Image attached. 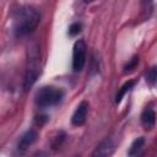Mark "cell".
<instances>
[{
	"label": "cell",
	"mask_w": 157,
	"mask_h": 157,
	"mask_svg": "<svg viewBox=\"0 0 157 157\" xmlns=\"http://www.w3.org/2000/svg\"><path fill=\"white\" fill-rule=\"evenodd\" d=\"M39 13L32 6H20L13 12V31L16 36L31 33L39 23Z\"/></svg>",
	"instance_id": "obj_1"
},
{
	"label": "cell",
	"mask_w": 157,
	"mask_h": 157,
	"mask_svg": "<svg viewBox=\"0 0 157 157\" xmlns=\"http://www.w3.org/2000/svg\"><path fill=\"white\" fill-rule=\"evenodd\" d=\"M40 74V55L37 44H31L27 50V66L25 75V87H31Z\"/></svg>",
	"instance_id": "obj_2"
},
{
	"label": "cell",
	"mask_w": 157,
	"mask_h": 157,
	"mask_svg": "<svg viewBox=\"0 0 157 157\" xmlns=\"http://www.w3.org/2000/svg\"><path fill=\"white\" fill-rule=\"evenodd\" d=\"M63 96H64V93L61 90H59L56 87L47 86V87L39 88L36 92L34 101H36L37 105L45 108V107H52V105H56L58 103H60Z\"/></svg>",
	"instance_id": "obj_3"
},
{
	"label": "cell",
	"mask_w": 157,
	"mask_h": 157,
	"mask_svg": "<svg viewBox=\"0 0 157 157\" xmlns=\"http://www.w3.org/2000/svg\"><path fill=\"white\" fill-rule=\"evenodd\" d=\"M86 43L80 39L75 43L74 45V50H72V69L74 71L78 72L83 69L85 63H86Z\"/></svg>",
	"instance_id": "obj_4"
},
{
	"label": "cell",
	"mask_w": 157,
	"mask_h": 157,
	"mask_svg": "<svg viewBox=\"0 0 157 157\" xmlns=\"http://www.w3.org/2000/svg\"><path fill=\"white\" fill-rule=\"evenodd\" d=\"M36 140H37V131L33 130V129L27 130V131L20 137V140H18V142H17V152H18L20 155L25 153V152L28 150V147H29Z\"/></svg>",
	"instance_id": "obj_5"
},
{
	"label": "cell",
	"mask_w": 157,
	"mask_h": 157,
	"mask_svg": "<svg viewBox=\"0 0 157 157\" xmlns=\"http://www.w3.org/2000/svg\"><path fill=\"white\" fill-rule=\"evenodd\" d=\"M114 142L110 139H105L94 148L91 157H110L114 152Z\"/></svg>",
	"instance_id": "obj_6"
},
{
	"label": "cell",
	"mask_w": 157,
	"mask_h": 157,
	"mask_svg": "<svg viewBox=\"0 0 157 157\" xmlns=\"http://www.w3.org/2000/svg\"><path fill=\"white\" fill-rule=\"evenodd\" d=\"M87 112H88V103L86 101H83L78 104V107L76 108V110L72 114V118H71L72 125H75V126L83 125L86 121V118H87Z\"/></svg>",
	"instance_id": "obj_7"
},
{
	"label": "cell",
	"mask_w": 157,
	"mask_h": 157,
	"mask_svg": "<svg viewBox=\"0 0 157 157\" xmlns=\"http://www.w3.org/2000/svg\"><path fill=\"white\" fill-rule=\"evenodd\" d=\"M155 121H156V114L155 110L150 107L145 108L142 114H141V123L146 129H152L155 126Z\"/></svg>",
	"instance_id": "obj_8"
},
{
	"label": "cell",
	"mask_w": 157,
	"mask_h": 157,
	"mask_svg": "<svg viewBox=\"0 0 157 157\" xmlns=\"http://www.w3.org/2000/svg\"><path fill=\"white\" fill-rule=\"evenodd\" d=\"M144 144H145V139H144V137L140 136V137L135 139V140L132 141L131 146L129 147V151H128L129 157H135V156L141 151V148L144 147Z\"/></svg>",
	"instance_id": "obj_9"
},
{
	"label": "cell",
	"mask_w": 157,
	"mask_h": 157,
	"mask_svg": "<svg viewBox=\"0 0 157 157\" xmlns=\"http://www.w3.org/2000/svg\"><path fill=\"white\" fill-rule=\"evenodd\" d=\"M134 85H135V81H134V80H130V81L125 82V83L121 86V88L119 90V92H118V94H117V97H115V102H117V103H118V102H120V101H121V98L125 96V93H126V92H129V91L134 87Z\"/></svg>",
	"instance_id": "obj_10"
},
{
	"label": "cell",
	"mask_w": 157,
	"mask_h": 157,
	"mask_svg": "<svg viewBox=\"0 0 157 157\" xmlns=\"http://www.w3.org/2000/svg\"><path fill=\"white\" fill-rule=\"evenodd\" d=\"M137 64H139V56H134V58H131V59L129 60V63L124 66L123 72H124V74H129V72L134 71V69L137 66Z\"/></svg>",
	"instance_id": "obj_11"
},
{
	"label": "cell",
	"mask_w": 157,
	"mask_h": 157,
	"mask_svg": "<svg viewBox=\"0 0 157 157\" xmlns=\"http://www.w3.org/2000/svg\"><path fill=\"white\" fill-rule=\"evenodd\" d=\"M156 77H157V70H156V67L153 66V67H151V70L147 72V75H146V80H147V82L150 83V85H155V82H156Z\"/></svg>",
	"instance_id": "obj_12"
},
{
	"label": "cell",
	"mask_w": 157,
	"mask_h": 157,
	"mask_svg": "<svg viewBox=\"0 0 157 157\" xmlns=\"http://www.w3.org/2000/svg\"><path fill=\"white\" fill-rule=\"evenodd\" d=\"M80 32H81V25H80L78 22H75V23H72V25L69 27V34H70L71 37L78 34Z\"/></svg>",
	"instance_id": "obj_13"
},
{
	"label": "cell",
	"mask_w": 157,
	"mask_h": 157,
	"mask_svg": "<svg viewBox=\"0 0 157 157\" xmlns=\"http://www.w3.org/2000/svg\"><path fill=\"white\" fill-rule=\"evenodd\" d=\"M33 157H47V155H45L44 152H37Z\"/></svg>",
	"instance_id": "obj_14"
}]
</instances>
